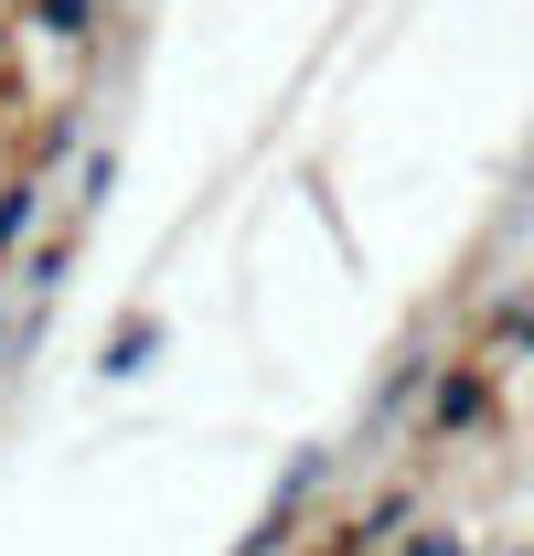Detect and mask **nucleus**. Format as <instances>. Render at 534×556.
Instances as JSON below:
<instances>
[{"mask_svg": "<svg viewBox=\"0 0 534 556\" xmlns=\"http://www.w3.org/2000/svg\"><path fill=\"white\" fill-rule=\"evenodd\" d=\"M524 225H534V172H524V204H513V236H524Z\"/></svg>", "mask_w": 534, "mask_h": 556, "instance_id": "9", "label": "nucleus"}, {"mask_svg": "<svg viewBox=\"0 0 534 556\" xmlns=\"http://www.w3.org/2000/svg\"><path fill=\"white\" fill-rule=\"evenodd\" d=\"M492 343H503V353H534V289H524V300H492Z\"/></svg>", "mask_w": 534, "mask_h": 556, "instance_id": "4", "label": "nucleus"}, {"mask_svg": "<svg viewBox=\"0 0 534 556\" xmlns=\"http://www.w3.org/2000/svg\"><path fill=\"white\" fill-rule=\"evenodd\" d=\"M150 353H161V321L139 311V321H118V343H107V375H139Z\"/></svg>", "mask_w": 534, "mask_h": 556, "instance_id": "3", "label": "nucleus"}, {"mask_svg": "<svg viewBox=\"0 0 534 556\" xmlns=\"http://www.w3.org/2000/svg\"><path fill=\"white\" fill-rule=\"evenodd\" d=\"M513 556H534V546H513Z\"/></svg>", "mask_w": 534, "mask_h": 556, "instance_id": "10", "label": "nucleus"}, {"mask_svg": "<svg viewBox=\"0 0 534 556\" xmlns=\"http://www.w3.org/2000/svg\"><path fill=\"white\" fill-rule=\"evenodd\" d=\"M86 11H97V0H33V22H43L54 43H75V33H86Z\"/></svg>", "mask_w": 534, "mask_h": 556, "instance_id": "6", "label": "nucleus"}, {"mask_svg": "<svg viewBox=\"0 0 534 556\" xmlns=\"http://www.w3.org/2000/svg\"><path fill=\"white\" fill-rule=\"evenodd\" d=\"M54 289H65V236H43V247H33V300H54Z\"/></svg>", "mask_w": 534, "mask_h": 556, "instance_id": "7", "label": "nucleus"}, {"mask_svg": "<svg viewBox=\"0 0 534 556\" xmlns=\"http://www.w3.org/2000/svg\"><path fill=\"white\" fill-rule=\"evenodd\" d=\"M492 417V364H449V375H428V428L438 439H460Z\"/></svg>", "mask_w": 534, "mask_h": 556, "instance_id": "1", "label": "nucleus"}, {"mask_svg": "<svg viewBox=\"0 0 534 556\" xmlns=\"http://www.w3.org/2000/svg\"><path fill=\"white\" fill-rule=\"evenodd\" d=\"M43 225V182H0V247H22Z\"/></svg>", "mask_w": 534, "mask_h": 556, "instance_id": "2", "label": "nucleus"}, {"mask_svg": "<svg viewBox=\"0 0 534 556\" xmlns=\"http://www.w3.org/2000/svg\"><path fill=\"white\" fill-rule=\"evenodd\" d=\"M406 556H470V535H460V525H417V535H406Z\"/></svg>", "mask_w": 534, "mask_h": 556, "instance_id": "8", "label": "nucleus"}, {"mask_svg": "<svg viewBox=\"0 0 534 556\" xmlns=\"http://www.w3.org/2000/svg\"><path fill=\"white\" fill-rule=\"evenodd\" d=\"M107 193H118V150H86V172H75V204L97 214Z\"/></svg>", "mask_w": 534, "mask_h": 556, "instance_id": "5", "label": "nucleus"}]
</instances>
